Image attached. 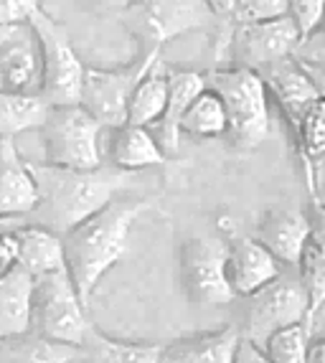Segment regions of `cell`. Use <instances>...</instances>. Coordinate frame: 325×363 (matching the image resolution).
Listing matches in <instances>:
<instances>
[{
  "label": "cell",
  "instance_id": "6da1fadb",
  "mask_svg": "<svg viewBox=\"0 0 325 363\" xmlns=\"http://www.w3.org/2000/svg\"><path fill=\"white\" fill-rule=\"evenodd\" d=\"M31 173L38 188V203L31 213V224L64 236L102 211L107 203L130 186L133 173L117 168L74 170L48 163H31Z\"/></svg>",
  "mask_w": 325,
  "mask_h": 363
},
{
  "label": "cell",
  "instance_id": "7a4b0ae2",
  "mask_svg": "<svg viewBox=\"0 0 325 363\" xmlns=\"http://www.w3.org/2000/svg\"><path fill=\"white\" fill-rule=\"evenodd\" d=\"M148 206V201L117 196L102 211H97L94 216L61 236L67 269L87 308L102 277L125 257L130 231Z\"/></svg>",
  "mask_w": 325,
  "mask_h": 363
},
{
  "label": "cell",
  "instance_id": "3957f363",
  "mask_svg": "<svg viewBox=\"0 0 325 363\" xmlns=\"http://www.w3.org/2000/svg\"><path fill=\"white\" fill-rule=\"evenodd\" d=\"M206 84L216 91L226 109V138L236 150H257L270 138V91L259 72L244 67L214 69L206 74Z\"/></svg>",
  "mask_w": 325,
  "mask_h": 363
},
{
  "label": "cell",
  "instance_id": "277c9868",
  "mask_svg": "<svg viewBox=\"0 0 325 363\" xmlns=\"http://www.w3.org/2000/svg\"><path fill=\"white\" fill-rule=\"evenodd\" d=\"M87 310L89 308L79 295L67 267L33 277V318H31L33 335L79 348L92 330Z\"/></svg>",
  "mask_w": 325,
  "mask_h": 363
},
{
  "label": "cell",
  "instance_id": "5b68a950",
  "mask_svg": "<svg viewBox=\"0 0 325 363\" xmlns=\"http://www.w3.org/2000/svg\"><path fill=\"white\" fill-rule=\"evenodd\" d=\"M120 18L145 54H160L165 43L186 33L219 28L206 0H135Z\"/></svg>",
  "mask_w": 325,
  "mask_h": 363
},
{
  "label": "cell",
  "instance_id": "8992f818",
  "mask_svg": "<svg viewBox=\"0 0 325 363\" xmlns=\"http://www.w3.org/2000/svg\"><path fill=\"white\" fill-rule=\"evenodd\" d=\"M102 125L82 104L48 107L41 125L43 155L48 165L74 170L102 168Z\"/></svg>",
  "mask_w": 325,
  "mask_h": 363
},
{
  "label": "cell",
  "instance_id": "52a82bcc",
  "mask_svg": "<svg viewBox=\"0 0 325 363\" xmlns=\"http://www.w3.org/2000/svg\"><path fill=\"white\" fill-rule=\"evenodd\" d=\"M28 26L36 33L38 49H41V99L48 107L79 104L87 67L74 51L67 28L54 16H48L43 8L33 13Z\"/></svg>",
  "mask_w": 325,
  "mask_h": 363
},
{
  "label": "cell",
  "instance_id": "ba28073f",
  "mask_svg": "<svg viewBox=\"0 0 325 363\" xmlns=\"http://www.w3.org/2000/svg\"><path fill=\"white\" fill-rule=\"evenodd\" d=\"M160 59L158 51H140L135 61L117 69L87 67L84 84L79 104L94 117L104 130H115L127 122V104L133 97L138 82L150 72V67Z\"/></svg>",
  "mask_w": 325,
  "mask_h": 363
},
{
  "label": "cell",
  "instance_id": "9c48e42d",
  "mask_svg": "<svg viewBox=\"0 0 325 363\" xmlns=\"http://www.w3.org/2000/svg\"><path fill=\"white\" fill-rule=\"evenodd\" d=\"M307 310H310V300L297 277V269L295 274L282 272L270 285L249 295L247 323H244L241 338L265 345L272 333L295 325V323H307Z\"/></svg>",
  "mask_w": 325,
  "mask_h": 363
},
{
  "label": "cell",
  "instance_id": "30bf717a",
  "mask_svg": "<svg viewBox=\"0 0 325 363\" xmlns=\"http://www.w3.org/2000/svg\"><path fill=\"white\" fill-rule=\"evenodd\" d=\"M226 242L219 236H193L181 249V277L188 297L201 308H221L234 300L226 274Z\"/></svg>",
  "mask_w": 325,
  "mask_h": 363
},
{
  "label": "cell",
  "instance_id": "8fae6325",
  "mask_svg": "<svg viewBox=\"0 0 325 363\" xmlns=\"http://www.w3.org/2000/svg\"><path fill=\"white\" fill-rule=\"evenodd\" d=\"M297 43H300V33L295 23L285 16L277 21H265V23L234 26L226 49L231 51V61H234L231 67L262 72L277 61L295 56Z\"/></svg>",
  "mask_w": 325,
  "mask_h": 363
},
{
  "label": "cell",
  "instance_id": "7c38bea8",
  "mask_svg": "<svg viewBox=\"0 0 325 363\" xmlns=\"http://www.w3.org/2000/svg\"><path fill=\"white\" fill-rule=\"evenodd\" d=\"M41 49L31 26H18L0 46V91L41 97Z\"/></svg>",
  "mask_w": 325,
  "mask_h": 363
},
{
  "label": "cell",
  "instance_id": "4fadbf2b",
  "mask_svg": "<svg viewBox=\"0 0 325 363\" xmlns=\"http://www.w3.org/2000/svg\"><path fill=\"white\" fill-rule=\"evenodd\" d=\"M226 247V274L236 297L254 295L285 272L275 255L254 236H234Z\"/></svg>",
  "mask_w": 325,
  "mask_h": 363
},
{
  "label": "cell",
  "instance_id": "5bb4252c",
  "mask_svg": "<svg viewBox=\"0 0 325 363\" xmlns=\"http://www.w3.org/2000/svg\"><path fill=\"white\" fill-rule=\"evenodd\" d=\"M254 239L259 244H265L282 267L297 269L302 252H305L307 242H310V221H307V213L290 206L270 208L262 216V221H259Z\"/></svg>",
  "mask_w": 325,
  "mask_h": 363
},
{
  "label": "cell",
  "instance_id": "9a60e30c",
  "mask_svg": "<svg viewBox=\"0 0 325 363\" xmlns=\"http://www.w3.org/2000/svg\"><path fill=\"white\" fill-rule=\"evenodd\" d=\"M38 203V188L23 160L16 138H0V218L31 216Z\"/></svg>",
  "mask_w": 325,
  "mask_h": 363
},
{
  "label": "cell",
  "instance_id": "2e32d148",
  "mask_svg": "<svg viewBox=\"0 0 325 363\" xmlns=\"http://www.w3.org/2000/svg\"><path fill=\"white\" fill-rule=\"evenodd\" d=\"M259 77L265 79L267 91H270V97L275 99V104L280 107V112H282L290 130L300 122V117L305 115V109L310 107L315 99H320L313 82L307 77V72L300 67V61L292 59V56L262 69Z\"/></svg>",
  "mask_w": 325,
  "mask_h": 363
},
{
  "label": "cell",
  "instance_id": "e0dca14e",
  "mask_svg": "<svg viewBox=\"0 0 325 363\" xmlns=\"http://www.w3.org/2000/svg\"><path fill=\"white\" fill-rule=\"evenodd\" d=\"M206 89V74L193 69H170L168 67V102L158 122V143L165 155H173L181 147V120L191 102Z\"/></svg>",
  "mask_w": 325,
  "mask_h": 363
},
{
  "label": "cell",
  "instance_id": "ac0fdd59",
  "mask_svg": "<svg viewBox=\"0 0 325 363\" xmlns=\"http://www.w3.org/2000/svg\"><path fill=\"white\" fill-rule=\"evenodd\" d=\"M239 340L241 333L231 325L170 340L162 345L160 363H234Z\"/></svg>",
  "mask_w": 325,
  "mask_h": 363
},
{
  "label": "cell",
  "instance_id": "d6986e66",
  "mask_svg": "<svg viewBox=\"0 0 325 363\" xmlns=\"http://www.w3.org/2000/svg\"><path fill=\"white\" fill-rule=\"evenodd\" d=\"M33 318V277L21 267L0 274V340L23 338Z\"/></svg>",
  "mask_w": 325,
  "mask_h": 363
},
{
  "label": "cell",
  "instance_id": "ffe728a7",
  "mask_svg": "<svg viewBox=\"0 0 325 363\" xmlns=\"http://www.w3.org/2000/svg\"><path fill=\"white\" fill-rule=\"evenodd\" d=\"M165 152H162L158 138L148 128L138 125H120L112 130L109 138V163L112 168L125 170V173H138L145 168H158L165 163Z\"/></svg>",
  "mask_w": 325,
  "mask_h": 363
},
{
  "label": "cell",
  "instance_id": "44dd1931",
  "mask_svg": "<svg viewBox=\"0 0 325 363\" xmlns=\"http://www.w3.org/2000/svg\"><path fill=\"white\" fill-rule=\"evenodd\" d=\"M290 133L305 170L307 191L318 199V168L325 160V99H315Z\"/></svg>",
  "mask_w": 325,
  "mask_h": 363
},
{
  "label": "cell",
  "instance_id": "7402d4cb",
  "mask_svg": "<svg viewBox=\"0 0 325 363\" xmlns=\"http://www.w3.org/2000/svg\"><path fill=\"white\" fill-rule=\"evenodd\" d=\"M18 231V267L31 277L64 269V239L38 224H26Z\"/></svg>",
  "mask_w": 325,
  "mask_h": 363
},
{
  "label": "cell",
  "instance_id": "603a6c76",
  "mask_svg": "<svg viewBox=\"0 0 325 363\" xmlns=\"http://www.w3.org/2000/svg\"><path fill=\"white\" fill-rule=\"evenodd\" d=\"M160 343H138L120 340L107 333H99L94 325L79 345V358L84 363H160Z\"/></svg>",
  "mask_w": 325,
  "mask_h": 363
},
{
  "label": "cell",
  "instance_id": "cb8c5ba5",
  "mask_svg": "<svg viewBox=\"0 0 325 363\" xmlns=\"http://www.w3.org/2000/svg\"><path fill=\"white\" fill-rule=\"evenodd\" d=\"M168 102V67L160 59L150 67L135 86L130 104H127V125L138 128H155L165 112Z\"/></svg>",
  "mask_w": 325,
  "mask_h": 363
},
{
  "label": "cell",
  "instance_id": "d4e9b609",
  "mask_svg": "<svg viewBox=\"0 0 325 363\" xmlns=\"http://www.w3.org/2000/svg\"><path fill=\"white\" fill-rule=\"evenodd\" d=\"M226 133H229V120H226L224 102L219 99L216 91H211L209 84H206V89L193 99L191 107L183 115L181 135H188V138L196 140H214L224 138Z\"/></svg>",
  "mask_w": 325,
  "mask_h": 363
},
{
  "label": "cell",
  "instance_id": "484cf974",
  "mask_svg": "<svg viewBox=\"0 0 325 363\" xmlns=\"http://www.w3.org/2000/svg\"><path fill=\"white\" fill-rule=\"evenodd\" d=\"M77 358L79 348L38 338L33 333L23 338L0 340V363H74Z\"/></svg>",
  "mask_w": 325,
  "mask_h": 363
},
{
  "label": "cell",
  "instance_id": "4316f807",
  "mask_svg": "<svg viewBox=\"0 0 325 363\" xmlns=\"http://www.w3.org/2000/svg\"><path fill=\"white\" fill-rule=\"evenodd\" d=\"M48 104L36 94L0 91V138H16L28 130H41Z\"/></svg>",
  "mask_w": 325,
  "mask_h": 363
},
{
  "label": "cell",
  "instance_id": "83f0119b",
  "mask_svg": "<svg viewBox=\"0 0 325 363\" xmlns=\"http://www.w3.org/2000/svg\"><path fill=\"white\" fill-rule=\"evenodd\" d=\"M297 277H300L302 287L310 300V310H307V325L313 328L318 313L325 308V249L315 247L307 242L305 252L297 264Z\"/></svg>",
  "mask_w": 325,
  "mask_h": 363
},
{
  "label": "cell",
  "instance_id": "f1b7e54d",
  "mask_svg": "<svg viewBox=\"0 0 325 363\" xmlns=\"http://www.w3.org/2000/svg\"><path fill=\"white\" fill-rule=\"evenodd\" d=\"M310 333H313V328L307 323L287 325L277 333H272L262 345V351L272 363H307V351L313 343Z\"/></svg>",
  "mask_w": 325,
  "mask_h": 363
},
{
  "label": "cell",
  "instance_id": "f546056e",
  "mask_svg": "<svg viewBox=\"0 0 325 363\" xmlns=\"http://www.w3.org/2000/svg\"><path fill=\"white\" fill-rule=\"evenodd\" d=\"M285 16H287V0H236L231 28L234 26L277 21L285 18Z\"/></svg>",
  "mask_w": 325,
  "mask_h": 363
},
{
  "label": "cell",
  "instance_id": "4dcf8cb0",
  "mask_svg": "<svg viewBox=\"0 0 325 363\" xmlns=\"http://www.w3.org/2000/svg\"><path fill=\"white\" fill-rule=\"evenodd\" d=\"M287 18L295 23L300 38L325 26V0H287Z\"/></svg>",
  "mask_w": 325,
  "mask_h": 363
},
{
  "label": "cell",
  "instance_id": "1f68e13d",
  "mask_svg": "<svg viewBox=\"0 0 325 363\" xmlns=\"http://www.w3.org/2000/svg\"><path fill=\"white\" fill-rule=\"evenodd\" d=\"M38 8H41V0H0V28L28 26Z\"/></svg>",
  "mask_w": 325,
  "mask_h": 363
},
{
  "label": "cell",
  "instance_id": "d6a6232c",
  "mask_svg": "<svg viewBox=\"0 0 325 363\" xmlns=\"http://www.w3.org/2000/svg\"><path fill=\"white\" fill-rule=\"evenodd\" d=\"M300 64H315V67H325V26L313 30L310 36L300 38L295 49V56Z\"/></svg>",
  "mask_w": 325,
  "mask_h": 363
},
{
  "label": "cell",
  "instance_id": "836d02e7",
  "mask_svg": "<svg viewBox=\"0 0 325 363\" xmlns=\"http://www.w3.org/2000/svg\"><path fill=\"white\" fill-rule=\"evenodd\" d=\"M206 6L211 8V13H214V18L219 23V51H224L231 33V18H234L236 0H206Z\"/></svg>",
  "mask_w": 325,
  "mask_h": 363
},
{
  "label": "cell",
  "instance_id": "e575fe53",
  "mask_svg": "<svg viewBox=\"0 0 325 363\" xmlns=\"http://www.w3.org/2000/svg\"><path fill=\"white\" fill-rule=\"evenodd\" d=\"M18 267V231H0V274L11 272Z\"/></svg>",
  "mask_w": 325,
  "mask_h": 363
},
{
  "label": "cell",
  "instance_id": "d590c367",
  "mask_svg": "<svg viewBox=\"0 0 325 363\" xmlns=\"http://www.w3.org/2000/svg\"><path fill=\"white\" fill-rule=\"evenodd\" d=\"M307 221H310V244L325 249V201L313 199L310 211H307Z\"/></svg>",
  "mask_w": 325,
  "mask_h": 363
},
{
  "label": "cell",
  "instance_id": "8d00e7d4",
  "mask_svg": "<svg viewBox=\"0 0 325 363\" xmlns=\"http://www.w3.org/2000/svg\"><path fill=\"white\" fill-rule=\"evenodd\" d=\"M234 363H272V361L267 358V353L262 351V345L252 343V340H247V338H241L239 348H236Z\"/></svg>",
  "mask_w": 325,
  "mask_h": 363
},
{
  "label": "cell",
  "instance_id": "74e56055",
  "mask_svg": "<svg viewBox=\"0 0 325 363\" xmlns=\"http://www.w3.org/2000/svg\"><path fill=\"white\" fill-rule=\"evenodd\" d=\"M302 69L307 72L310 82H313L315 91H318V97L325 99V67H315V64H300Z\"/></svg>",
  "mask_w": 325,
  "mask_h": 363
},
{
  "label": "cell",
  "instance_id": "f35d334b",
  "mask_svg": "<svg viewBox=\"0 0 325 363\" xmlns=\"http://www.w3.org/2000/svg\"><path fill=\"white\" fill-rule=\"evenodd\" d=\"M307 363H325V338L313 340L307 351Z\"/></svg>",
  "mask_w": 325,
  "mask_h": 363
},
{
  "label": "cell",
  "instance_id": "ab89813d",
  "mask_svg": "<svg viewBox=\"0 0 325 363\" xmlns=\"http://www.w3.org/2000/svg\"><path fill=\"white\" fill-rule=\"evenodd\" d=\"M94 6H102V8H107V11H127V8L133 6L135 0H92Z\"/></svg>",
  "mask_w": 325,
  "mask_h": 363
},
{
  "label": "cell",
  "instance_id": "60d3db41",
  "mask_svg": "<svg viewBox=\"0 0 325 363\" xmlns=\"http://www.w3.org/2000/svg\"><path fill=\"white\" fill-rule=\"evenodd\" d=\"M16 28H18V26H16ZM13 28H0V46H3V41H6L8 38V33H11Z\"/></svg>",
  "mask_w": 325,
  "mask_h": 363
}]
</instances>
